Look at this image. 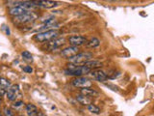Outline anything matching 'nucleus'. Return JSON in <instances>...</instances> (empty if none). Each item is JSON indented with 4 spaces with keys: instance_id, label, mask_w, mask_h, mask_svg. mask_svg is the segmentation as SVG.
<instances>
[{
    "instance_id": "7ed1b4c3",
    "label": "nucleus",
    "mask_w": 154,
    "mask_h": 116,
    "mask_svg": "<svg viewBox=\"0 0 154 116\" xmlns=\"http://www.w3.org/2000/svg\"><path fill=\"white\" fill-rule=\"evenodd\" d=\"M58 36V31L54 30V29H51V30H45V31H41L37 33L35 36H34V40L37 42H46L49 41L53 38H56Z\"/></svg>"
},
{
    "instance_id": "4be33fe9",
    "label": "nucleus",
    "mask_w": 154,
    "mask_h": 116,
    "mask_svg": "<svg viewBox=\"0 0 154 116\" xmlns=\"http://www.w3.org/2000/svg\"><path fill=\"white\" fill-rule=\"evenodd\" d=\"M3 112H4V115H6V116H13L14 113H13V110L12 109H10V108H4L3 110Z\"/></svg>"
},
{
    "instance_id": "a211bd4d",
    "label": "nucleus",
    "mask_w": 154,
    "mask_h": 116,
    "mask_svg": "<svg viewBox=\"0 0 154 116\" xmlns=\"http://www.w3.org/2000/svg\"><path fill=\"white\" fill-rule=\"evenodd\" d=\"M87 108H88V110L91 113H94V114H99L100 113V108L95 105L90 104V105H87Z\"/></svg>"
},
{
    "instance_id": "20e7f679",
    "label": "nucleus",
    "mask_w": 154,
    "mask_h": 116,
    "mask_svg": "<svg viewBox=\"0 0 154 116\" xmlns=\"http://www.w3.org/2000/svg\"><path fill=\"white\" fill-rule=\"evenodd\" d=\"M71 84L74 87H79V88H83V87H90L91 86V81L87 79L85 76H75V79L71 80Z\"/></svg>"
},
{
    "instance_id": "4468645a",
    "label": "nucleus",
    "mask_w": 154,
    "mask_h": 116,
    "mask_svg": "<svg viewBox=\"0 0 154 116\" xmlns=\"http://www.w3.org/2000/svg\"><path fill=\"white\" fill-rule=\"evenodd\" d=\"M75 99L80 105H88L91 104V97L83 95V94L77 95Z\"/></svg>"
},
{
    "instance_id": "bb28decb",
    "label": "nucleus",
    "mask_w": 154,
    "mask_h": 116,
    "mask_svg": "<svg viewBox=\"0 0 154 116\" xmlns=\"http://www.w3.org/2000/svg\"><path fill=\"white\" fill-rule=\"evenodd\" d=\"M0 98H1V97H0ZM0 102H1V99H0Z\"/></svg>"
},
{
    "instance_id": "6e6552de",
    "label": "nucleus",
    "mask_w": 154,
    "mask_h": 116,
    "mask_svg": "<svg viewBox=\"0 0 154 116\" xmlns=\"http://www.w3.org/2000/svg\"><path fill=\"white\" fill-rule=\"evenodd\" d=\"M87 39L84 36H80V35H73V36H70L67 41L70 44L71 46H75V47H80L82 45H85L86 42H87Z\"/></svg>"
},
{
    "instance_id": "412c9836",
    "label": "nucleus",
    "mask_w": 154,
    "mask_h": 116,
    "mask_svg": "<svg viewBox=\"0 0 154 116\" xmlns=\"http://www.w3.org/2000/svg\"><path fill=\"white\" fill-rule=\"evenodd\" d=\"M23 102H21V101H17V102H16L14 105H13V108H14L16 109H17V108H21V106H23Z\"/></svg>"
},
{
    "instance_id": "9b49d317",
    "label": "nucleus",
    "mask_w": 154,
    "mask_h": 116,
    "mask_svg": "<svg viewBox=\"0 0 154 116\" xmlns=\"http://www.w3.org/2000/svg\"><path fill=\"white\" fill-rule=\"evenodd\" d=\"M79 52V48L78 47H75V46H71V47H66L64 50H62L61 52V55L64 56L66 58H69L71 56H73L75 54Z\"/></svg>"
},
{
    "instance_id": "9d476101",
    "label": "nucleus",
    "mask_w": 154,
    "mask_h": 116,
    "mask_svg": "<svg viewBox=\"0 0 154 116\" xmlns=\"http://www.w3.org/2000/svg\"><path fill=\"white\" fill-rule=\"evenodd\" d=\"M19 93V87L17 84H14V85H11V87L7 90L6 92V96L9 101L11 102H14L16 101L17 98V95Z\"/></svg>"
},
{
    "instance_id": "6ab92c4d",
    "label": "nucleus",
    "mask_w": 154,
    "mask_h": 116,
    "mask_svg": "<svg viewBox=\"0 0 154 116\" xmlns=\"http://www.w3.org/2000/svg\"><path fill=\"white\" fill-rule=\"evenodd\" d=\"M0 86H2L3 88L8 90L10 87H11V82H10L8 79H4V77H0Z\"/></svg>"
},
{
    "instance_id": "1a4fd4ad",
    "label": "nucleus",
    "mask_w": 154,
    "mask_h": 116,
    "mask_svg": "<svg viewBox=\"0 0 154 116\" xmlns=\"http://www.w3.org/2000/svg\"><path fill=\"white\" fill-rule=\"evenodd\" d=\"M35 3L38 7L45 9H52L59 5V2L54 1V0H35Z\"/></svg>"
},
{
    "instance_id": "f3484780",
    "label": "nucleus",
    "mask_w": 154,
    "mask_h": 116,
    "mask_svg": "<svg viewBox=\"0 0 154 116\" xmlns=\"http://www.w3.org/2000/svg\"><path fill=\"white\" fill-rule=\"evenodd\" d=\"M26 112H27V115L34 116V115H38V110L37 106L35 105L28 104L26 105Z\"/></svg>"
},
{
    "instance_id": "f03ea898",
    "label": "nucleus",
    "mask_w": 154,
    "mask_h": 116,
    "mask_svg": "<svg viewBox=\"0 0 154 116\" xmlns=\"http://www.w3.org/2000/svg\"><path fill=\"white\" fill-rule=\"evenodd\" d=\"M94 54L91 52H78L77 54L71 56L69 59V62L71 63V64H75V65H84L86 62H88L89 60L93 59Z\"/></svg>"
},
{
    "instance_id": "2eb2a0df",
    "label": "nucleus",
    "mask_w": 154,
    "mask_h": 116,
    "mask_svg": "<svg viewBox=\"0 0 154 116\" xmlns=\"http://www.w3.org/2000/svg\"><path fill=\"white\" fill-rule=\"evenodd\" d=\"M84 65H86L87 67H89L91 70L99 69L100 67H102V66H103V64H102V63H101L100 61L93 60V59H91V60H89L88 62H86Z\"/></svg>"
},
{
    "instance_id": "aec40b11",
    "label": "nucleus",
    "mask_w": 154,
    "mask_h": 116,
    "mask_svg": "<svg viewBox=\"0 0 154 116\" xmlns=\"http://www.w3.org/2000/svg\"><path fill=\"white\" fill-rule=\"evenodd\" d=\"M21 56L23 57V59L24 60H26V61H32L33 60V56H32V54L29 51H27V50H25V51H23L22 53H21Z\"/></svg>"
},
{
    "instance_id": "b1692460",
    "label": "nucleus",
    "mask_w": 154,
    "mask_h": 116,
    "mask_svg": "<svg viewBox=\"0 0 154 116\" xmlns=\"http://www.w3.org/2000/svg\"><path fill=\"white\" fill-rule=\"evenodd\" d=\"M23 71H25L26 72H29V74H31V72H33V69L31 68V66H26L23 68Z\"/></svg>"
},
{
    "instance_id": "5701e85b",
    "label": "nucleus",
    "mask_w": 154,
    "mask_h": 116,
    "mask_svg": "<svg viewBox=\"0 0 154 116\" xmlns=\"http://www.w3.org/2000/svg\"><path fill=\"white\" fill-rule=\"evenodd\" d=\"M2 30H4L5 31V33H6V35H10L11 34V31H10V28L8 27V26H6V25H3L2 26Z\"/></svg>"
},
{
    "instance_id": "393cba45",
    "label": "nucleus",
    "mask_w": 154,
    "mask_h": 116,
    "mask_svg": "<svg viewBox=\"0 0 154 116\" xmlns=\"http://www.w3.org/2000/svg\"><path fill=\"white\" fill-rule=\"evenodd\" d=\"M5 94H6V89L3 88L2 86H0V97H3Z\"/></svg>"
},
{
    "instance_id": "0eeeda50",
    "label": "nucleus",
    "mask_w": 154,
    "mask_h": 116,
    "mask_svg": "<svg viewBox=\"0 0 154 116\" xmlns=\"http://www.w3.org/2000/svg\"><path fill=\"white\" fill-rule=\"evenodd\" d=\"M90 74H91V77H93L94 79L97 80L99 82H104L108 79V76L105 74V72H103L102 70H100V69L91 70Z\"/></svg>"
},
{
    "instance_id": "a878e982",
    "label": "nucleus",
    "mask_w": 154,
    "mask_h": 116,
    "mask_svg": "<svg viewBox=\"0 0 154 116\" xmlns=\"http://www.w3.org/2000/svg\"><path fill=\"white\" fill-rule=\"evenodd\" d=\"M10 2V4L12 3H17V2H21V1H26V0H8Z\"/></svg>"
},
{
    "instance_id": "f257e3e1",
    "label": "nucleus",
    "mask_w": 154,
    "mask_h": 116,
    "mask_svg": "<svg viewBox=\"0 0 154 116\" xmlns=\"http://www.w3.org/2000/svg\"><path fill=\"white\" fill-rule=\"evenodd\" d=\"M67 69L65 71L66 75L67 76H85L87 74H90L91 69L89 67H87L86 65H75V64H71L69 63L67 65Z\"/></svg>"
},
{
    "instance_id": "39448f33",
    "label": "nucleus",
    "mask_w": 154,
    "mask_h": 116,
    "mask_svg": "<svg viewBox=\"0 0 154 116\" xmlns=\"http://www.w3.org/2000/svg\"><path fill=\"white\" fill-rule=\"evenodd\" d=\"M36 18H37V14H34L31 11V12H28L24 14H21V16L14 17V21L17 22V23H29Z\"/></svg>"
},
{
    "instance_id": "423d86ee",
    "label": "nucleus",
    "mask_w": 154,
    "mask_h": 116,
    "mask_svg": "<svg viewBox=\"0 0 154 116\" xmlns=\"http://www.w3.org/2000/svg\"><path fill=\"white\" fill-rule=\"evenodd\" d=\"M65 39L64 38H53L51 40L48 41L47 46H46V50H54L56 48L60 47L65 44Z\"/></svg>"
},
{
    "instance_id": "f8f14e48",
    "label": "nucleus",
    "mask_w": 154,
    "mask_h": 116,
    "mask_svg": "<svg viewBox=\"0 0 154 116\" xmlns=\"http://www.w3.org/2000/svg\"><path fill=\"white\" fill-rule=\"evenodd\" d=\"M28 12H31V11H28V10L24 9L20 6H13L9 10L10 16H12V17H18V16H21V14H24Z\"/></svg>"
},
{
    "instance_id": "ddd939ff",
    "label": "nucleus",
    "mask_w": 154,
    "mask_h": 116,
    "mask_svg": "<svg viewBox=\"0 0 154 116\" xmlns=\"http://www.w3.org/2000/svg\"><path fill=\"white\" fill-rule=\"evenodd\" d=\"M80 93L83 94V95H86V96H89V97H91V98H93V97H96V96L99 95L98 92L96 90H94V89H93V88H91V86L90 87H83V88H81Z\"/></svg>"
},
{
    "instance_id": "dca6fc26",
    "label": "nucleus",
    "mask_w": 154,
    "mask_h": 116,
    "mask_svg": "<svg viewBox=\"0 0 154 116\" xmlns=\"http://www.w3.org/2000/svg\"><path fill=\"white\" fill-rule=\"evenodd\" d=\"M85 45H86V47H90V48H95V47H99V45H100V41L98 40L97 38L93 37V38H91L90 40H87V42H86Z\"/></svg>"
}]
</instances>
